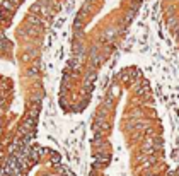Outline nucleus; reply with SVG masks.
I'll return each mask as SVG.
<instances>
[{"label": "nucleus", "instance_id": "obj_1", "mask_svg": "<svg viewBox=\"0 0 179 176\" xmlns=\"http://www.w3.org/2000/svg\"><path fill=\"white\" fill-rule=\"evenodd\" d=\"M147 0H84L72 21L70 53L58 103L65 115H82L96 93L101 70L125 41Z\"/></svg>", "mask_w": 179, "mask_h": 176}, {"label": "nucleus", "instance_id": "obj_2", "mask_svg": "<svg viewBox=\"0 0 179 176\" xmlns=\"http://www.w3.org/2000/svg\"><path fill=\"white\" fill-rule=\"evenodd\" d=\"M123 86L119 132L128 152L130 176H179V163L167 159L164 127L150 80L135 65L118 72Z\"/></svg>", "mask_w": 179, "mask_h": 176}, {"label": "nucleus", "instance_id": "obj_3", "mask_svg": "<svg viewBox=\"0 0 179 176\" xmlns=\"http://www.w3.org/2000/svg\"><path fill=\"white\" fill-rule=\"evenodd\" d=\"M7 176H74V173L61 161L56 151L41 149L32 156L31 161L24 163L19 169L12 171Z\"/></svg>", "mask_w": 179, "mask_h": 176}, {"label": "nucleus", "instance_id": "obj_4", "mask_svg": "<svg viewBox=\"0 0 179 176\" xmlns=\"http://www.w3.org/2000/svg\"><path fill=\"white\" fill-rule=\"evenodd\" d=\"M160 16L169 36L179 48V0H160Z\"/></svg>", "mask_w": 179, "mask_h": 176}]
</instances>
